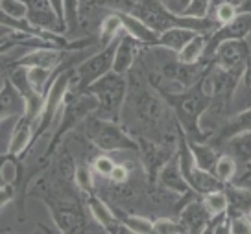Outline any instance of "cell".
Returning a JSON list of instances; mask_svg holds the SVG:
<instances>
[{
  "mask_svg": "<svg viewBox=\"0 0 251 234\" xmlns=\"http://www.w3.org/2000/svg\"><path fill=\"white\" fill-rule=\"evenodd\" d=\"M85 91L98 100V109L94 113L96 117L105 120H117L120 117V111L124 107L127 96V81L122 74L111 70L109 74L91 83Z\"/></svg>",
  "mask_w": 251,
  "mask_h": 234,
  "instance_id": "obj_1",
  "label": "cell"
},
{
  "mask_svg": "<svg viewBox=\"0 0 251 234\" xmlns=\"http://www.w3.org/2000/svg\"><path fill=\"white\" fill-rule=\"evenodd\" d=\"M87 135L102 151H131L139 148L137 140L115 124V120H105L96 115L87 118Z\"/></svg>",
  "mask_w": 251,
  "mask_h": 234,
  "instance_id": "obj_2",
  "label": "cell"
},
{
  "mask_svg": "<svg viewBox=\"0 0 251 234\" xmlns=\"http://www.w3.org/2000/svg\"><path fill=\"white\" fill-rule=\"evenodd\" d=\"M166 98L174 105L181 125L188 133H196L198 139H203V133L200 131V117L211 105V98L201 91V87L187 91V93L181 91L176 94H166Z\"/></svg>",
  "mask_w": 251,
  "mask_h": 234,
  "instance_id": "obj_3",
  "label": "cell"
},
{
  "mask_svg": "<svg viewBox=\"0 0 251 234\" xmlns=\"http://www.w3.org/2000/svg\"><path fill=\"white\" fill-rule=\"evenodd\" d=\"M250 55L251 48L246 43V39L226 41L214 52L216 65H218L220 69H224L226 72H229L231 76H235L236 79H240V76L246 70V67L250 65Z\"/></svg>",
  "mask_w": 251,
  "mask_h": 234,
  "instance_id": "obj_4",
  "label": "cell"
},
{
  "mask_svg": "<svg viewBox=\"0 0 251 234\" xmlns=\"http://www.w3.org/2000/svg\"><path fill=\"white\" fill-rule=\"evenodd\" d=\"M115 47H117V41L107 48H102L98 54L87 57L83 63H79V67L76 69V78H78V85L83 91L91 83H94L96 79H100L102 76H105V74H109L113 70Z\"/></svg>",
  "mask_w": 251,
  "mask_h": 234,
  "instance_id": "obj_5",
  "label": "cell"
},
{
  "mask_svg": "<svg viewBox=\"0 0 251 234\" xmlns=\"http://www.w3.org/2000/svg\"><path fill=\"white\" fill-rule=\"evenodd\" d=\"M251 33V11H242L227 24H222L216 30L212 31L211 39L207 43L205 48V55L211 57L218 47L226 41H236V39H246Z\"/></svg>",
  "mask_w": 251,
  "mask_h": 234,
  "instance_id": "obj_6",
  "label": "cell"
},
{
  "mask_svg": "<svg viewBox=\"0 0 251 234\" xmlns=\"http://www.w3.org/2000/svg\"><path fill=\"white\" fill-rule=\"evenodd\" d=\"M131 100H133L135 115L144 125H159L165 120V103L155 93H151L148 89H137Z\"/></svg>",
  "mask_w": 251,
  "mask_h": 234,
  "instance_id": "obj_7",
  "label": "cell"
},
{
  "mask_svg": "<svg viewBox=\"0 0 251 234\" xmlns=\"http://www.w3.org/2000/svg\"><path fill=\"white\" fill-rule=\"evenodd\" d=\"M71 81H72V74L71 72H63L61 76L50 83L48 87V93L45 94V109H43V115L41 118L33 124V127L37 129L41 124L45 122H52V118L57 117L63 109V103H65V98L69 94V89H71Z\"/></svg>",
  "mask_w": 251,
  "mask_h": 234,
  "instance_id": "obj_8",
  "label": "cell"
},
{
  "mask_svg": "<svg viewBox=\"0 0 251 234\" xmlns=\"http://www.w3.org/2000/svg\"><path fill=\"white\" fill-rule=\"evenodd\" d=\"M28 4V15L26 19L30 21L37 30L41 31H61L67 28L65 23L57 17L54 11L50 0H26Z\"/></svg>",
  "mask_w": 251,
  "mask_h": 234,
  "instance_id": "obj_9",
  "label": "cell"
},
{
  "mask_svg": "<svg viewBox=\"0 0 251 234\" xmlns=\"http://www.w3.org/2000/svg\"><path fill=\"white\" fill-rule=\"evenodd\" d=\"M181 225L185 227V231L190 233H203L209 229V223L212 221V216L205 209L203 201H192L188 203L179 214Z\"/></svg>",
  "mask_w": 251,
  "mask_h": 234,
  "instance_id": "obj_10",
  "label": "cell"
},
{
  "mask_svg": "<svg viewBox=\"0 0 251 234\" xmlns=\"http://www.w3.org/2000/svg\"><path fill=\"white\" fill-rule=\"evenodd\" d=\"M137 45L139 41L133 39L129 33H124L120 39H117V47H115V61H113V72L122 74L129 72L135 65V57H137Z\"/></svg>",
  "mask_w": 251,
  "mask_h": 234,
  "instance_id": "obj_11",
  "label": "cell"
},
{
  "mask_svg": "<svg viewBox=\"0 0 251 234\" xmlns=\"http://www.w3.org/2000/svg\"><path fill=\"white\" fill-rule=\"evenodd\" d=\"M118 15L124 23V31L129 33L133 39H137L141 45H150V47H157L159 43V33L153 28H150L148 24L141 21L139 17L126 13V11H118Z\"/></svg>",
  "mask_w": 251,
  "mask_h": 234,
  "instance_id": "obj_12",
  "label": "cell"
},
{
  "mask_svg": "<svg viewBox=\"0 0 251 234\" xmlns=\"http://www.w3.org/2000/svg\"><path fill=\"white\" fill-rule=\"evenodd\" d=\"M26 117V98L17 89L9 78L4 79L2 89V118Z\"/></svg>",
  "mask_w": 251,
  "mask_h": 234,
  "instance_id": "obj_13",
  "label": "cell"
},
{
  "mask_svg": "<svg viewBox=\"0 0 251 234\" xmlns=\"http://www.w3.org/2000/svg\"><path fill=\"white\" fill-rule=\"evenodd\" d=\"M159 185L165 188V190H170V192H177V194H185L190 190L187 179L183 177L179 168V161L177 157H174L170 161H166L159 172Z\"/></svg>",
  "mask_w": 251,
  "mask_h": 234,
  "instance_id": "obj_14",
  "label": "cell"
},
{
  "mask_svg": "<svg viewBox=\"0 0 251 234\" xmlns=\"http://www.w3.org/2000/svg\"><path fill=\"white\" fill-rule=\"evenodd\" d=\"M61 59H63V54L59 50H54V48L50 47L31 48L23 59L17 61V65H21V67H43V69L54 70Z\"/></svg>",
  "mask_w": 251,
  "mask_h": 234,
  "instance_id": "obj_15",
  "label": "cell"
},
{
  "mask_svg": "<svg viewBox=\"0 0 251 234\" xmlns=\"http://www.w3.org/2000/svg\"><path fill=\"white\" fill-rule=\"evenodd\" d=\"M198 31L188 30V28H183V26H176V28H170V30L159 33V43L157 47H163L170 52H176L179 54L181 48L187 45L188 41L196 35Z\"/></svg>",
  "mask_w": 251,
  "mask_h": 234,
  "instance_id": "obj_16",
  "label": "cell"
},
{
  "mask_svg": "<svg viewBox=\"0 0 251 234\" xmlns=\"http://www.w3.org/2000/svg\"><path fill=\"white\" fill-rule=\"evenodd\" d=\"M33 131H35V127H33V122H31L30 118H26V117L21 118V120L17 122L15 129H13L11 140H9V148H8L9 155H19V153H23L24 149L30 146Z\"/></svg>",
  "mask_w": 251,
  "mask_h": 234,
  "instance_id": "obj_17",
  "label": "cell"
},
{
  "mask_svg": "<svg viewBox=\"0 0 251 234\" xmlns=\"http://www.w3.org/2000/svg\"><path fill=\"white\" fill-rule=\"evenodd\" d=\"M205 48H207L205 33H196L185 47L181 48V52L177 54V59H179V63H185V65H196L205 55Z\"/></svg>",
  "mask_w": 251,
  "mask_h": 234,
  "instance_id": "obj_18",
  "label": "cell"
},
{
  "mask_svg": "<svg viewBox=\"0 0 251 234\" xmlns=\"http://www.w3.org/2000/svg\"><path fill=\"white\" fill-rule=\"evenodd\" d=\"M122 30H124V23H122L118 13H111L105 17L102 21V26H100V37H98L100 47L107 48L109 45H113L118 39V35L122 33Z\"/></svg>",
  "mask_w": 251,
  "mask_h": 234,
  "instance_id": "obj_19",
  "label": "cell"
},
{
  "mask_svg": "<svg viewBox=\"0 0 251 234\" xmlns=\"http://www.w3.org/2000/svg\"><path fill=\"white\" fill-rule=\"evenodd\" d=\"M89 209H91V214H93L94 221H98L103 229H107V231H117V218H115V214L111 212V209L107 205L103 203L100 197H96V195H91L89 197Z\"/></svg>",
  "mask_w": 251,
  "mask_h": 234,
  "instance_id": "obj_20",
  "label": "cell"
},
{
  "mask_svg": "<svg viewBox=\"0 0 251 234\" xmlns=\"http://www.w3.org/2000/svg\"><path fill=\"white\" fill-rule=\"evenodd\" d=\"M188 146H190V151H192L198 166L201 170L214 173V164L218 161V155L214 153V149L211 146H207V144H198V142H188Z\"/></svg>",
  "mask_w": 251,
  "mask_h": 234,
  "instance_id": "obj_21",
  "label": "cell"
},
{
  "mask_svg": "<svg viewBox=\"0 0 251 234\" xmlns=\"http://www.w3.org/2000/svg\"><path fill=\"white\" fill-rule=\"evenodd\" d=\"M50 69H43V67H26V76L30 81L31 89L37 94L45 96L48 93V83H50Z\"/></svg>",
  "mask_w": 251,
  "mask_h": 234,
  "instance_id": "obj_22",
  "label": "cell"
},
{
  "mask_svg": "<svg viewBox=\"0 0 251 234\" xmlns=\"http://www.w3.org/2000/svg\"><path fill=\"white\" fill-rule=\"evenodd\" d=\"M203 205L205 209L209 211L212 218L214 216H220V214H224V212H227L229 209V199H227V194L220 188V190H212L209 194H203Z\"/></svg>",
  "mask_w": 251,
  "mask_h": 234,
  "instance_id": "obj_23",
  "label": "cell"
},
{
  "mask_svg": "<svg viewBox=\"0 0 251 234\" xmlns=\"http://www.w3.org/2000/svg\"><path fill=\"white\" fill-rule=\"evenodd\" d=\"M214 175L222 183H229L236 175V161L229 155L218 157V161L214 164Z\"/></svg>",
  "mask_w": 251,
  "mask_h": 234,
  "instance_id": "obj_24",
  "label": "cell"
},
{
  "mask_svg": "<svg viewBox=\"0 0 251 234\" xmlns=\"http://www.w3.org/2000/svg\"><path fill=\"white\" fill-rule=\"evenodd\" d=\"M124 225L127 229V233L135 234H150L153 233V221L144 216H127L124 219Z\"/></svg>",
  "mask_w": 251,
  "mask_h": 234,
  "instance_id": "obj_25",
  "label": "cell"
},
{
  "mask_svg": "<svg viewBox=\"0 0 251 234\" xmlns=\"http://www.w3.org/2000/svg\"><path fill=\"white\" fill-rule=\"evenodd\" d=\"M0 8H2V15L11 17V19H26L28 15L26 0H2Z\"/></svg>",
  "mask_w": 251,
  "mask_h": 234,
  "instance_id": "obj_26",
  "label": "cell"
},
{
  "mask_svg": "<svg viewBox=\"0 0 251 234\" xmlns=\"http://www.w3.org/2000/svg\"><path fill=\"white\" fill-rule=\"evenodd\" d=\"M74 181H76V187L81 190V192H87L91 194L94 188V179H93V170L85 166V164H79L74 170Z\"/></svg>",
  "mask_w": 251,
  "mask_h": 234,
  "instance_id": "obj_27",
  "label": "cell"
},
{
  "mask_svg": "<svg viewBox=\"0 0 251 234\" xmlns=\"http://www.w3.org/2000/svg\"><path fill=\"white\" fill-rule=\"evenodd\" d=\"M153 233L157 234H179L187 233L181 221H174L170 218H159L153 221Z\"/></svg>",
  "mask_w": 251,
  "mask_h": 234,
  "instance_id": "obj_28",
  "label": "cell"
},
{
  "mask_svg": "<svg viewBox=\"0 0 251 234\" xmlns=\"http://www.w3.org/2000/svg\"><path fill=\"white\" fill-rule=\"evenodd\" d=\"M229 233L233 234H250L251 219L248 214H229Z\"/></svg>",
  "mask_w": 251,
  "mask_h": 234,
  "instance_id": "obj_29",
  "label": "cell"
},
{
  "mask_svg": "<svg viewBox=\"0 0 251 234\" xmlns=\"http://www.w3.org/2000/svg\"><path fill=\"white\" fill-rule=\"evenodd\" d=\"M236 15H238V8H236L235 4H222V6H218V8L212 11L211 17L222 26V24L231 23Z\"/></svg>",
  "mask_w": 251,
  "mask_h": 234,
  "instance_id": "obj_30",
  "label": "cell"
},
{
  "mask_svg": "<svg viewBox=\"0 0 251 234\" xmlns=\"http://www.w3.org/2000/svg\"><path fill=\"white\" fill-rule=\"evenodd\" d=\"M209 15V0H190L187 9L183 11V17H198L203 19Z\"/></svg>",
  "mask_w": 251,
  "mask_h": 234,
  "instance_id": "obj_31",
  "label": "cell"
},
{
  "mask_svg": "<svg viewBox=\"0 0 251 234\" xmlns=\"http://www.w3.org/2000/svg\"><path fill=\"white\" fill-rule=\"evenodd\" d=\"M115 166H117V164H115V161H113L109 155H100V157H96V159H94L93 170L96 173H100L102 177H109Z\"/></svg>",
  "mask_w": 251,
  "mask_h": 234,
  "instance_id": "obj_32",
  "label": "cell"
},
{
  "mask_svg": "<svg viewBox=\"0 0 251 234\" xmlns=\"http://www.w3.org/2000/svg\"><path fill=\"white\" fill-rule=\"evenodd\" d=\"M15 179H17V164L8 159V161H4V164H2V183L13 185Z\"/></svg>",
  "mask_w": 251,
  "mask_h": 234,
  "instance_id": "obj_33",
  "label": "cell"
},
{
  "mask_svg": "<svg viewBox=\"0 0 251 234\" xmlns=\"http://www.w3.org/2000/svg\"><path fill=\"white\" fill-rule=\"evenodd\" d=\"M107 179H111V183H115V185H124L129 179V172H127V168H126L124 164H117Z\"/></svg>",
  "mask_w": 251,
  "mask_h": 234,
  "instance_id": "obj_34",
  "label": "cell"
},
{
  "mask_svg": "<svg viewBox=\"0 0 251 234\" xmlns=\"http://www.w3.org/2000/svg\"><path fill=\"white\" fill-rule=\"evenodd\" d=\"M240 79H242V87L246 89V93H248V96H250V100H251V61H250V65L246 67V70H244V74L240 76Z\"/></svg>",
  "mask_w": 251,
  "mask_h": 234,
  "instance_id": "obj_35",
  "label": "cell"
},
{
  "mask_svg": "<svg viewBox=\"0 0 251 234\" xmlns=\"http://www.w3.org/2000/svg\"><path fill=\"white\" fill-rule=\"evenodd\" d=\"M13 197V188H11V185H6L4 183V197H2V205H6Z\"/></svg>",
  "mask_w": 251,
  "mask_h": 234,
  "instance_id": "obj_36",
  "label": "cell"
}]
</instances>
